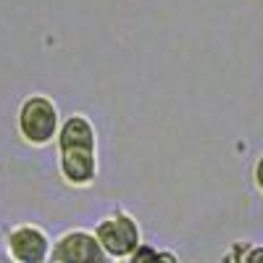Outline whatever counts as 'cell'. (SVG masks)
Instances as JSON below:
<instances>
[{
    "mask_svg": "<svg viewBox=\"0 0 263 263\" xmlns=\"http://www.w3.org/2000/svg\"><path fill=\"white\" fill-rule=\"evenodd\" d=\"M61 126V111L50 95L34 92L21 100L16 111V129L18 137L32 147H48L55 142Z\"/></svg>",
    "mask_w": 263,
    "mask_h": 263,
    "instance_id": "6da1fadb",
    "label": "cell"
},
{
    "mask_svg": "<svg viewBox=\"0 0 263 263\" xmlns=\"http://www.w3.org/2000/svg\"><path fill=\"white\" fill-rule=\"evenodd\" d=\"M92 232L103 253L108 255V260H129L135 248L142 242V229L137 224V218L121 208H116L111 216L100 218Z\"/></svg>",
    "mask_w": 263,
    "mask_h": 263,
    "instance_id": "7a4b0ae2",
    "label": "cell"
},
{
    "mask_svg": "<svg viewBox=\"0 0 263 263\" xmlns=\"http://www.w3.org/2000/svg\"><path fill=\"white\" fill-rule=\"evenodd\" d=\"M53 239L37 224H16L6 234V253L16 263H45L50 255Z\"/></svg>",
    "mask_w": 263,
    "mask_h": 263,
    "instance_id": "3957f363",
    "label": "cell"
},
{
    "mask_svg": "<svg viewBox=\"0 0 263 263\" xmlns=\"http://www.w3.org/2000/svg\"><path fill=\"white\" fill-rule=\"evenodd\" d=\"M48 260L53 263H103L108 255L103 253L92 229H69L50 245Z\"/></svg>",
    "mask_w": 263,
    "mask_h": 263,
    "instance_id": "277c9868",
    "label": "cell"
},
{
    "mask_svg": "<svg viewBox=\"0 0 263 263\" xmlns=\"http://www.w3.org/2000/svg\"><path fill=\"white\" fill-rule=\"evenodd\" d=\"M58 174L69 187H77V190L92 187L98 182V150L61 147L58 150Z\"/></svg>",
    "mask_w": 263,
    "mask_h": 263,
    "instance_id": "5b68a950",
    "label": "cell"
},
{
    "mask_svg": "<svg viewBox=\"0 0 263 263\" xmlns=\"http://www.w3.org/2000/svg\"><path fill=\"white\" fill-rule=\"evenodd\" d=\"M55 145H58V150L61 147H90V150H98V132H95V124L90 121V116L71 114V116L61 119Z\"/></svg>",
    "mask_w": 263,
    "mask_h": 263,
    "instance_id": "8992f818",
    "label": "cell"
},
{
    "mask_svg": "<svg viewBox=\"0 0 263 263\" xmlns=\"http://www.w3.org/2000/svg\"><path fill=\"white\" fill-rule=\"evenodd\" d=\"M253 187L263 195V153L255 158V163H253Z\"/></svg>",
    "mask_w": 263,
    "mask_h": 263,
    "instance_id": "52a82bcc",
    "label": "cell"
},
{
    "mask_svg": "<svg viewBox=\"0 0 263 263\" xmlns=\"http://www.w3.org/2000/svg\"><path fill=\"white\" fill-rule=\"evenodd\" d=\"M245 263H253V260H263V248L260 245H248L245 255H242Z\"/></svg>",
    "mask_w": 263,
    "mask_h": 263,
    "instance_id": "ba28073f",
    "label": "cell"
}]
</instances>
